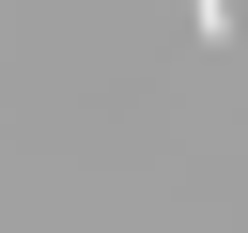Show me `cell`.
<instances>
[{"label": "cell", "mask_w": 248, "mask_h": 233, "mask_svg": "<svg viewBox=\"0 0 248 233\" xmlns=\"http://www.w3.org/2000/svg\"><path fill=\"white\" fill-rule=\"evenodd\" d=\"M186 16H202V47H232V16H248V0H186Z\"/></svg>", "instance_id": "obj_1"}]
</instances>
